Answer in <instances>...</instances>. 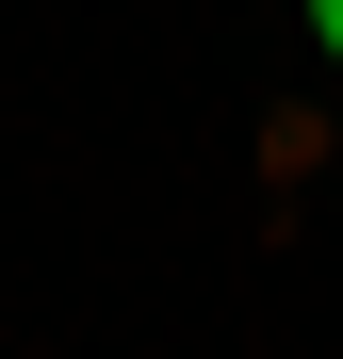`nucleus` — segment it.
Masks as SVG:
<instances>
[{"instance_id": "f257e3e1", "label": "nucleus", "mask_w": 343, "mask_h": 359, "mask_svg": "<svg viewBox=\"0 0 343 359\" xmlns=\"http://www.w3.org/2000/svg\"><path fill=\"white\" fill-rule=\"evenodd\" d=\"M311 49H327V66H343V0H311Z\"/></svg>"}]
</instances>
